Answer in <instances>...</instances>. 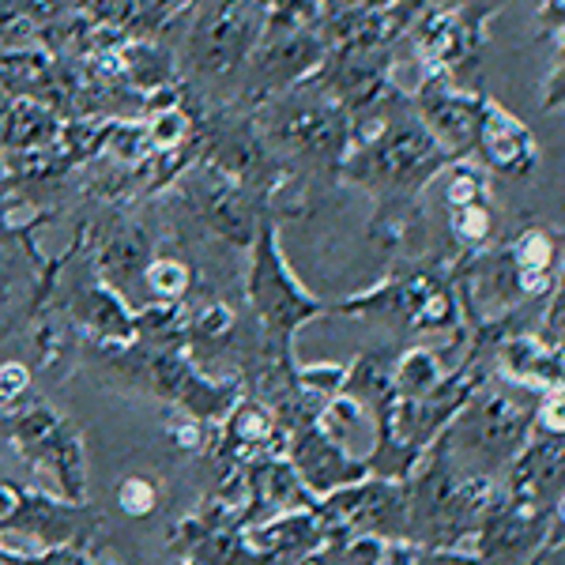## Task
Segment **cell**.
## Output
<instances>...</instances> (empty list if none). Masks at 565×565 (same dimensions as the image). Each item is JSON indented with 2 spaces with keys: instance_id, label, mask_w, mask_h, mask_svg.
I'll list each match as a JSON object with an SVG mask.
<instances>
[{
  "instance_id": "6da1fadb",
  "label": "cell",
  "mask_w": 565,
  "mask_h": 565,
  "mask_svg": "<svg viewBox=\"0 0 565 565\" xmlns=\"http://www.w3.org/2000/svg\"><path fill=\"white\" fill-rule=\"evenodd\" d=\"M449 162L430 132L418 121H392L388 129L362 140V148L348 159V174L381 196H407L426 185Z\"/></svg>"
},
{
  "instance_id": "7a4b0ae2",
  "label": "cell",
  "mask_w": 565,
  "mask_h": 565,
  "mask_svg": "<svg viewBox=\"0 0 565 565\" xmlns=\"http://www.w3.org/2000/svg\"><path fill=\"white\" fill-rule=\"evenodd\" d=\"M249 302H253V309H257L271 351H287L290 335L298 332V324L309 321L313 313H321V302L309 298L306 290L298 287V279L290 276L287 260H282V253H279L271 218H260L257 234H253Z\"/></svg>"
},
{
  "instance_id": "3957f363",
  "label": "cell",
  "mask_w": 565,
  "mask_h": 565,
  "mask_svg": "<svg viewBox=\"0 0 565 565\" xmlns=\"http://www.w3.org/2000/svg\"><path fill=\"white\" fill-rule=\"evenodd\" d=\"M12 441L20 445V452L45 476L57 479L61 494L72 505H84L87 501V460L84 445H79L76 430L61 418L53 407H45L42 399L20 404L12 412Z\"/></svg>"
},
{
  "instance_id": "277c9868",
  "label": "cell",
  "mask_w": 565,
  "mask_h": 565,
  "mask_svg": "<svg viewBox=\"0 0 565 565\" xmlns=\"http://www.w3.org/2000/svg\"><path fill=\"white\" fill-rule=\"evenodd\" d=\"M249 45H253V4H245V0H215L196 20L193 57L212 76H223L234 65H242Z\"/></svg>"
},
{
  "instance_id": "5b68a950",
  "label": "cell",
  "mask_w": 565,
  "mask_h": 565,
  "mask_svg": "<svg viewBox=\"0 0 565 565\" xmlns=\"http://www.w3.org/2000/svg\"><path fill=\"white\" fill-rule=\"evenodd\" d=\"M276 117V136L287 148L313 154V159H340L343 140H348V125H343V109L324 103L321 95H290Z\"/></svg>"
},
{
  "instance_id": "8992f818",
  "label": "cell",
  "mask_w": 565,
  "mask_h": 565,
  "mask_svg": "<svg viewBox=\"0 0 565 565\" xmlns=\"http://www.w3.org/2000/svg\"><path fill=\"white\" fill-rule=\"evenodd\" d=\"M482 98L468 95V90H452L441 84H430L423 90V129L430 132V140L441 148L449 159L468 154L476 148L479 121H482Z\"/></svg>"
},
{
  "instance_id": "52a82bcc",
  "label": "cell",
  "mask_w": 565,
  "mask_h": 565,
  "mask_svg": "<svg viewBox=\"0 0 565 565\" xmlns=\"http://www.w3.org/2000/svg\"><path fill=\"white\" fill-rule=\"evenodd\" d=\"M482 159H487L490 170L509 178H524L527 170L535 167V140L532 132L516 121L509 109H501L498 103L482 106V121H479V136H476Z\"/></svg>"
},
{
  "instance_id": "ba28073f",
  "label": "cell",
  "mask_w": 565,
  "mask_h": 565,
  "mask_svg": "<svg viewBox=\"0 0 565 565\" xmlns=\"http://www.w3.org/2000/svg\"><path fill=\"white\" fill-rule=\"evenodd\" d=\"M200 215L207 218V226L218 231L223 238H231L234 245H253V234H257V215H253L249 200H245V189L231 178H212L204 189H200Z\"/></svg>"
},
{
  "instance_id": "9c48e42d",
  "label": "cell",
  "mask_w": 565,
  "mask_h": 565,
  "mask_svg": "<svg viewBox=\"0 0 565 565\" xmlns=\"http://www.w3.org/2000/svg\"><path fill=\"white\" fill-rule=\"evenodd\" d=\"M524 407L516 404L513 396H494L471 412V449H482V452H509L516 449V441L524 437V426H527Z\"/></svg>"
},
{
  "instance_id": "30bf717a",
  "label": "cell",
  "mask_w": 565,
  "mask_h": 565,
  "mask_svg": "<svg viewBox=\"0 0 565 565\" xmlns=\"http://www.w3.org/2000/svg\"><path fill=\"white\" fill-rule=\"evenodd\" d=\"M76 317L90 332H98L103 340H114V343H129L136 335V324H140V317H132L129 309H125L121 295L103 287V282H90V287L79 290Z\"/></svg>"
},
{
  "instance_id": "8fae6325",
  "label": "cell",
  "mask_w": 565,
  "mask_h": 565,
  "mask_svg": "<svg viewBox=\"0 0 565 565\" xmlns=\"http://www.w3.org/2000/svg\"><path fill=\"white\" fill-rule=\"evenodd\" d=\"M148 264H151V242H148V234L136 231V226H121V231L109 234V242L103 245V257H98V271H103V279L117 282V287H125V282L143 279Z\"/></svg>"
},
{
  "instance_id": "7c38bea8",
  "label": "cell",
  "mask_w": 565,
  "mask_h": 565,
  "mask_svg": "<svg viewBox=\"0 0 565 565\" xmlns=\"http://www.w3.org/2000/svg\"><path fill=\"white\" fill-rule=\"evenodd\" d=\"M143 282L151 287L154 298L162 302H174L189 290V268L181 260H151L148 271H143Z\"/></svg>"
},
{
  "instance_id": "4fadbf2b",
  "label": "cell",
  "mask_w": 565,
  "mask_h": 565,
  "mask_svg": "<svg viewBox=\"0 0 565 565\" xmlns=\"http://www.w3.org/2000/svg\"><path fill=\"white\" fill-rule=\"evenodd\" d=\"M396 385L407 396H418V392H430L437 385V366L430 359V351H412L404 359V366L396 373Z\"/></svg>"
},
{
  "instance_id": "5bb4252c",
  "label": "cell",
  "mask_w": 565,
  "mask_h": 565,
  "mask_svg": "<svg viewBox=\"0 0 565 565\" xmlns=\"http://www.w3.org/2000/svg\"><path fill=\"white\" fill-rule=\"evenodd\" d=\"M231 430H234V437H242V441L260 445L276 434V418H271V412H264L260 404H242L238 412H234Z\"/></svg>"
},
{
  "instance_id": "9a60e30c",
  "label": "cell",
  "mask_w": 565,
  "mask_h": 565,
  "mask_svg": "<svg viewBox=\"0 0 565 565\" xmlns=\"http://www.w3.org/2000/svg\"><path fill=\"white\" fill-rule=\"evenodd\" d=\"M26 392H31V370L23 362L0 366V415H12L26 399Z\"/></svg>"
},
{
  "instance_id": "2e32d148",
  "label": "cell",
  "mask_w": 565,
  "mask_h": 565,
  "mask_svg": "<svg viewBox=\"0 0 565 565\" xmlns=\"http://www.w3.org/2000/svg\"><path fill=\"white\" fill-rule=\"evenodd\" d=\"M117 501H121L125 513L143 516V513H151V509H154L159 494H154V487L148 479H125L121 490H117Z\"/></svg>"
},
{
  "instance_id": "e0dca14e",
  "label": "cell",
  "mask_w": 565,
  "mask_h": 565,
  "mask_svg": "<svg viewBox=\"0 0 565 565\" xmlns=\"http://www.w3.org/2000/svg\"><path fill=\"white\" fill-rule=\"evenodd\" d=\"M8 302H12V279H8L4 268H0V317H4Z\"/></svg>"
}]
</instances>
